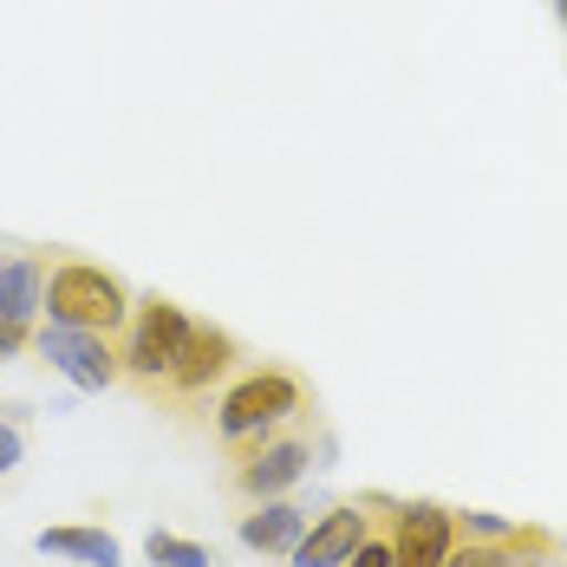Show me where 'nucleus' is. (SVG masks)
<instances>
[{
  "label": "nucleus",
  "mask_w": 567,
  "mask_h": 567,
  "mask_svg": "<svg viewBox=\"0 0 567 567\" xmlns=\"http://www.w3.org/2000/svg\"><path fill=\"white\" fill-rule=\"evenodd\" d=\"M131 287L117 281L112 268L99 261H79L65 255L47 268V327H72V333H99V340H117L124 320H131Z\"/></svg>",
  "instance_id": "obj_1"
},
{
  "label": "nucleus",
  "mask_w": 567,
  "mask_h": 567,
  "mask_svg": "<svg viewBox=\"0 0 567 567\" xmlns=\"http://www.w3.org/2000/svg\"><path fill=\"white\" fill-rule=\"evenodd\" d=\"M300 411H307V385L293 372H281V365H255L216 404V437H223L228 451H255L261 437L287 431Z\"/></svg>",
  "instance_id": "obj_2"
},
{
  "label": "nucleus",
  "mask_w": 567,
  "mask_h": 567,
  "mask_svg": "<svg viewBox=\"0 0 567 567\" xmlns=\"http://www.w3.org/2000/svg\"><path fill=\"white\" fill-rule=\"evenodd\" d=\"M189 327H196V320L176 307L171 293H137V300H131V320H124V333H117V372L137 379V385H171Z\"/></svg>",
  "instance_id": "obj_3"
},
{
  "label": "nucleus",
  "mask_w": 567,
  "mask_h": 567,
  "mask_svg": "<svg viewBox=\"0 0 567 567\" xmlns=\"http://www.w3.org/2000/svg\"><path fill=\"white\" fill-rule=\"evenodd\" d=\"M47 268L40 248H0V365L33 352V333L47 320Z\"/></svg>",
  "instance_id": "obj_4"
},
{
  "label": "nucleus",
  "mask_w": 567,
  "mask_h": 567,
  "mask_svg": "<svg viewBox=\"0 0 567 567\" xmlns=\"http://www.w3.org/2000/svg\"><path fill=\"white\" fill-rule=\"evenodd\" d=\"M235 456H241L235 463V489L248 503H281V496H293L313 476V437L307 431H275L255 451H235Z\"/></svg>",
  "instance_id": "obj_5"
},
{
  "label": "nucleus",
  "mask_w": 567,
  "mask_h": 567,
  "mask_svg": "<svg viewBox=\"0 0 567 567\" xmlns=\"http://www.w3.org/2000/svg\"><path fill=\"white\" fill-rule=\"evenodd\" d=\"M33 352L53 365L72 392H112L117 379H124L117 372V340H99V333H72V327H47L40 320Z\"/></svg>",
  "instance_id": "obj_6"
},
{
  "label": "nucleus",
  "mask_w": 567,
  "mask_h": 567,
  "mask_svg": "<svg viewBox=\"0 0 567 567\" xmlns=\"http://www.w3.org/2000/svg\"><path fill=\"white\" fill-rule=\"evenodd\" d=\"M385 528H392V567H444L451 548L463 542L456 535V509L444 503H385Z\"/></svg>",
  "instance_id": "obj_7"
},
{
  "label": "nucleus",
  "mask_w": 567,
  "mask_h": 567,
  "mask_svg": "<svg viewBox=\"0 0 567 567\" xmlns=\"http://www.w3.org/2000/svg\"><path fill=\"white\" fill-rule=\"evenodd\" d=\"M372 503H333L327 515H313L307 522V535H300V548L287 555V567H346L352 561V548L372 535Z\"/></svg>",
  "instance_id": "obj_8"
},
{
  "label": "nucleus",
  "mask_w": 567,
  "mask_h": 567,
  "mask_svg": "<svg viewBox=\"0 0 567 567\" xmlns=\"http://www.w3.org/2000/svg\"><path fill=\"white\" fill-rule=\"evenodd\" d=\"M235 359H241V346L228 340L223 327L196 320L189 340H183V359H176V372H171V392L176 398H203L209 385H223L228 372H235Z\"/></svg>",
  "instance_id": "obj_9"
},
{
  "label": "nucleus",
  "mask_w": 567,
  "mask_h": 567,
  "mask_svg": "<svg viewBox=\"0 0 567 567\" xmlns=\"http://www.w3.org/2000/svg\"><path fill=\"white\" fill-rule=\"evenodd\" d=\"M307 522L313 515L300 509L293 496H281V503H248V515L235 522V542L248 548V555H293L300 548V535H307Z\"/></svg>",
  "instance_id": "obj_10"
},
{
  "label": "nucleus",
  "mask_w": 567,
  "mask_h": 567,
  "mask_svg": "<svg viewBox=\"0 0 567 567\" xmlns=\"http://www.w3.org/2000/svg\"><path fill=\"white\" fill-rule=\"evenodd\" d=\"M33 548L47 561H79V567H124V548H117L112 528L99 522H59V528H40Z\"/></svg>",
  "instance_id": "obj_11"
},
{
  "label": "nucleus",
  "mask_w": 567,
  "mask_h": 567,
  "mask_svg": "<svg viewBox=\"0 0 567 567\" xmlns=\"http://www.w3.org/2000/svg\"><path fill=\"white\" fill-rule=\"evenodd\" d=\"M144 561H151V567H223V555H216V548H203V542H189V535L151 528V535H144Z\"/></svg>",
  "instance_id": "obj_12"
},
{
  "label": "nucleus",
  "mask_w": 567,
  "mask_h": 567,
  "mask_svg": "<svg viewBox=\"0 0 567 567\" xmlns=\"http://www.w3.org/2000/svg\"><path fill=\"white\" fill-rule=\"evenodd\" d=\"M444 567H522V535L515 542H456Z\"/></svg>",
  "instance_id": "obj_13"
},
{
  "label": "nucleus",
  "mask_w": 567,
  "mask_h": 567,
  "mask_svg": "<svg viewBox=\"0 0 567 567\" xmlns=\"http://www.w3.org/2000/svg\"><path fill=\"white\" fill-rule=\"evenodd\" d=\"M456 535L463 542H515L522 522H509V515H496V509H456Z\"/></svg>",
  "instance_id": "obj_14"
},
{
  "label": "nucleus",
  "mask_w": 567,
  "mask_h": 567,
  "mask_svg": "<svg viewBox=\"0 0 567 567\" xmlns=\"http://www.w3.org/2000/svg\"><path fill=\"white\" fill-rule=\"evenodd\" d=\"M346 567H392V528H385V522H372V535L352 548V561H346Z\"/></svg>",
  "instance_id": "obj_15"
},
{
  "label": "nucleus",
  "mask_w": 567,
  "mask_h": 567,
  "mask_svg": "<svg viewBox=\"0 0 567 567\" xmlns=\"http://www.w3.org/2000/svg\"><path fill=\"white\" fill-rule=\"evenodd\" d=\"M20 463H27V431H20L13 417H0V476L20 470Z\"/></svg>",
  "instance_id": "obj_16"
},
{
  "label": "nucleus",
  "mask_w": 567,
  "mask_h": 567,
  "mask_svg": "<svg viewBox=\"0 0 567 567\" xmlns=\"http://www.w3.org/2000/svg\"><path fill=\"white\" fill-rule=\"evenodd\" d=\"M561 555H555V542L542 535V528H522V567H555Z\"/></svg>",
  "instance_id": "obj_17"
},
{
  "label": "nucleus",
  "mask_w": 567,
  "mask_h": 567,
  "mask_svg": "<svg viewBox=\"0 0 567 567\" xmlns=\"http://www.w3.org/2000/svg\"><path fill=\"white\" fill-rule=\"evenodd\" d=\"M555 13H561V27H567V0H555Z\"/></svg>",
  "instance_id": "obj_18"
},
{
  "label": "nucleus",
  "mask_w": 567,
  "mask_h": 567,
  "mask_svg": "<svg viewBox=\"0 0 567 567\" xmlns=\"http://www.w3.org/2000/svg\"><path fill=\"white\" fill-rule=\"evenodd\" d=\"M555 567H567V555H561V561H555Z\"/></svg>",
  "instance_id": "obj_19"
}]
</instances>
